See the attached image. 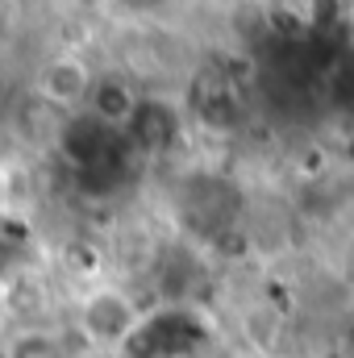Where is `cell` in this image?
<instances>
[{
	"instance_id": "cell-2",
	"label": "cell",
	"mask_w": 354,
	"mask_h": 358,
	"mask_svg": "<svg viewBox=\"0 0 354 358\" xmlns=\"http://www.w3.org/2000/svg\"><path fill=\"white\" fill-rule=\"evenodd\" d=\"M92 84H96V76L80 55H55L34 76L38 100L50 104V108H63V113H80L92 96Z\"/></svg>"
},
{
	"instance_id": "cell-7",
	"label": "cell",
	"mask_w": 354,
	"mask_h": 358,
	"mask_svg": "<svg viewBox=\"0 0 354 358\" xmlns=\"http://www.w3.org/2000/svg\"><path fill=\"white\" fill-rule=\"evenodd\" d=\"M183 358H187V355H183Z\"/></svg>"
},
{
	"instance_id": "cell-3",
	"label": "cell",
	"mask_w": 354,
	"mask_h": 358,
	"mask_svg": "<svg viewBox=\"0 0 354 358\" xmlns=\"http://www.w3.org/2000/svg\"><path fill=\"white\" fill-rule=\"evenodd\" d=\"M0 350H4V358H67L71 355L63 329H55V325H17L0 342Z\"/></svg>"
},
{
	"instance_id": "cell-6",
	"label": "cell",
	"mask_w": 354,
	"mask_h": 358,
	"mask_svg": "<svg viewBox=\"0 0 354 358\" xmlns=\"http://www.w3.org/2000/svg\"><path fill=\"white\" fill-rule=\"evenodd\" d=\"M0 358H4V350H0Z\"/></svg>"
},
{
	"instance_id": "cell-4",
	"label": "cell",
	"mask_w": 354,
	"mask_h": 358,
	"mask_svg": "<svg viewBox=\"0 0 354 358\" xmlns=\"http://www.w3.org/2000/svg\"><path fill=\"white\" fill-rule=\"evenodd\" d=\"M84 108H88V117H96L100 125L117 129V125H125V121L134 117V108H138V96L125 88L121 80H96Z\"/></svg>"
},
{
	"instance_id": "cell-5",
	"label": "cell",
	"mask_w": 354,
	"mask_h": 358,
	"mask_svg": "<svg viewBox=\"0 0 354 358\" xmlns=\"http://www.w3.org/2000/svg\"><path fill=\"white\" fill-rule=\"evenodd\" d=\"M67 358H125V355H117V350H100V346H71V355Z\"/></svg>"
},
{
	"instance_id": "cell-1",
	"label": "cell",
	"mask_w": 354,
	"mask_h": 358,
	"mask_svg": "<svg viewBox=\"0 0 354 358\" xmlns=\"http://www.w3.org/2000/svg\"><path fill=\"white\" fill-rule=\"evenodd\" d=\"M142 325H146V313L121 283H92L76 300V329L84 346L125 355L134 338L142 334Z\"/></svg>"
}]
</instances>
